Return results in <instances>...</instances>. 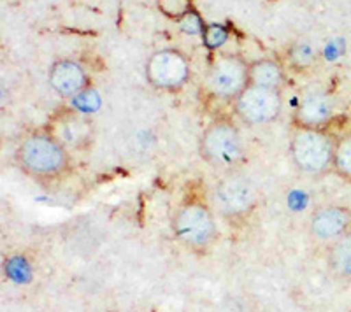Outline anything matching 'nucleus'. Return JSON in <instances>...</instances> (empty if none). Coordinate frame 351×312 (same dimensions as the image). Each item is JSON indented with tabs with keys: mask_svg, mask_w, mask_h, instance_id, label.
I'll list each match as a JSON object with an SVG mask.
<instances>
[{
	"mask_svg": "<svg viewBox=\"0 0 351 312\" xmlns=\"http://www.w3.org/2000/svg\"><path fill=\"white\" fill-rule=\"evenodd\" d=\"M247 68L250 65L241 56H218L208 77V86L213 95L223 101H236L247 86Z\"/></svg>",
	"mask_w": 351,
	"mask_h": 312,
	"instance_id": "9",
	"label": "nucleus"
},
{
	"mask_svg": "<svg viewBox=\"0 0 351 312\" xmlns=\"http://www.w3.org/2000/svg\"><path fill=\"white\" fill-rule=\"evenodd\" d=\"M334 172L351 184V132L337 137L334 155Z\"/></svg>",
	"mask_w": 351,
	"mask_h": 312,
	"instance_id": "16",
	"label": "nucleus"
},
{
	"mask_svg": "<svg viewBox=\"0 0 351 312\" xmlns=\"http://www.w3.org/2000/svg\"><path fill=\"white\" fill-rule=\"evenodd\" d=\"M283 96L280 90L247 84L234 101V111L241 123L247 127H263L280 118Z\"/></svg>",
	"mask_w": 351,
	"mask_h": 312,
	"instance_id": "6",
	"label": "nucleus"
},
{
	"mask_svg": "<svg viewBox=\"0 0 351 312\" xmlns=\"http://www.w3.org/2000/svg\"><path fill=\"white\" fill-rule=\"evenodd\" d=\"M5 272H8L9 279L14 281L16 285H28L32 281V268L25 260V257H20V255L9 258L5 263Z\"/></svg>",
	"mask_w": 351,
	"mask_h": 312,
	"instance_id": "17",
	"label": "nucleus"
},
{
	"mask_svg": "<svg viewBox=\"0 0 351 312\" xmlns=\"http://www.w3.org/2000/svg\"><path fill=\"white\" fill-rule=\"evenodd\" d=\"M318 46L309 39H299L288 49V60L295 70H307L318 60Z\"/></svg>",
	"mask_w": 351,
	"mask_h": 312,
	"instance_id": "15",
	"label": "nucleus"
},
{
	"mask_svg": "<svg viewBox=\"0 0 351 312\" xmlns=\"http://www.w3.org/2000/svg\"><path fill=\"white\" fill-rule=\"evenodd\" d=\"M180 27L184 34H192V36L204 32L202 21H200V18L197 16L195 12L184 14V16L180 20Z\"/></svg>",
	"mask_w": 351,
	"mask_h": 312,
	"instance_id": "19",
	"label": "nucleus"
},
{
	"mask_svg": "<svg viewBox=\"0 0 351 312\" xmlns=\"http://www.w3.org/2000/svg\"><path fill=\"white\" fill-rule=\"evenodd\" d=\"M200 158L215 168H234L244 156V142L237 125L228 118H216L204 129L199 140Z\"/></svg>",
	"mask_w": 351,
	"mask_h": 312,
	"instance_id": "4",
	"label": "nucleus"
},
{
	"mask_svg": "<svg viewBox=\"0 0 351 312\" xmlns=\"http://www.w3.org/2000/svg\"><path fill=\"white\" fill-rule=\"evenodd\" d=\"M327 268L334 279L351 285V232L327 246Z\"/></svg>",
	"mask_w": 351,
	"mask_h": 312,
	"instance_id": "13",
	"label": "nucleus"
},
{
	"mask_svg": "<svg viewBox=\"0 0 351 312\" xmlns=\"http://www.w3.org/2000/svg\"><path fill=\"white\" fill-rule=\"evenodd\" d=\"M14 161L21 172L44 184L58 183L72 170V153L46 129L30 132L20 140Z\"/></svg>",
	"mask_w": 351,
	"mask_h": 312,
	"instance_id": "1",
	"label": "nucleus"
},
{
	"mask_svg": "<svg viewBox=\"0 0 351 312\" xmlns=\"http://www.w3.org/2000/svg\"><path fill=\"white\" fill-rule=\"evenodd\" d=\"M337 137L325 129L295 127L290 137V158L293 167L307 177H322L334 170Z\"/></svg>",
	"mask_w": 351,
	"mask_h": 312,
	"instance_id": "3",
	"label": "nucleus"
},
{
	"mask_svg": "<svg viewBox=\"0 0 351 312\" xmlns=\"http://www.w3.org/2000/svg\"><path fill=\"white\" fill-rule=\"evenodd\" d=\"M307 230L313 240L330 246L351 232V207L325 204L315 209L307 223Z\"/></svg>",
	"mask_w": 351,
	"mask_h": 312,
	"instance_id": "10",
	"label": "nucleus"
},
{
	"mask_svg": "<svg viewBox=\"0 0 351 312\" xmlns=\"http://www.w3.org/2000/svg\"><path fill=\"white\" fill-rule=\"evenodd\" d=\"M48 81L60 99H77L90 88L86 70L74 60H56L49 68Z\"/></svg>",
	"mask_w": 351,
	"mask_h": 312,
	"instance_id": "11",
	"label": "nucleus"
},
{
	"mask_svg": "<svg viewBox=\"0 0 351 312\" xmlns=\"http://www.w3.org/2000/svg\"><path fill=\"white\" fill-rule=\"evenodd\" d=\"M283 81V67L276 60L262 58V60H256L253 64H250V68H247V84L280 90Z\"/></svg>",
	"mask_w": 351,
	"mask_h": 312,
	"instance_id": "14",
	"label": "nucleus"
},
{
	"mask_svg": "<svg viewBox=\"0 0 351 312\" xmlns=\"http://www.w3.org/2000/svg\"><path fill=\"white\" fill-rule=\"evenodd\" d=\"M334 118V101L324 92L302 96L293 114V123L300 129H325Z\"/></svg>",
	"mask_w": 351,
	"mask_h": 312,
	"instance_id": "12",
	"label": "nucleus"
},
{
	"mask_svg": "<svg viewBox=\"0 0 351 312\" xmlns=\"http://www.w3.org/2000/svg\"><path fill=\"white\" fill-rule=\"evenodd\" d=\"M46 130L71 153L88 151L95 140V123L88 112L80 109H62L55 112L49 118Z\"/></svg>",
	"mask_w": 351,
	"mask_h": 312,
	"instance_id": "7",
	"label": "nucleus"
},
{
	"mask_svg": "<svg viewBox=\"0 0 351 312\" xmlns=\"http://www.w3.org/2000/svg\"><path fill=\"white\" fill-rule=\"evenodd\" d=\"M190 77V62L178 49H162L153 53L146 64V79L153 88L162 92H178Z\"/></svg>",
	"mask_w": 351,
	"mask_h": 312,
	"instance_id": "8",
	"label": "nucleus"
},
{
	"mask_svg": "<svg viewBox=\"0 0 351 312\" xmlns=\"http://www.w3.org/2000/svg\"><path fill=\"white\" fill-rule=\"evenodd\" d=\"M258 204L256 184L244 174H228L216 183L211 205L227 221H241L250 216Z\"/></svg>",
	"mask_w": 351,
	"mask_h": 312,
	"instance_id": "5",
	"label": "nucleus"
},
{
	"mask_svg": "<svg viewBox=\"0 0 351 312\" xmlns=\"http://www.w3.org/2000/svg\"><path fill=\"white\" fill-rule=\"evenodd\" d=\"M176 240L195 255H208L218 240V224L213 205L199 196L184 198L172 218Z\"/></svg>",
	"mask_w": 351,
	"mask_h": 312,
	"instance_id": "2",
	"label": "nucleus"
},
{
	"mask_svg": "<svg viewBox=\"0 0 351 312\" xmlns=\"http://www.w3.org/2000/svg\"><path fill=\"white\" fill-rule=\"evenodd\" d=\"M202 39L208 48L216 49L228 39V32L223 27H219V25H209V27L204 28Z\"/></svg>",
	"mask_w": 351,
	"mask_h": 312,
	"instance_id": "18",
	"label": "nucleus"
}]
</instances>
